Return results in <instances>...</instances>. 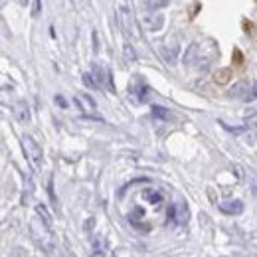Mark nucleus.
Listing matches in <instances>:
<instances>
[{"label":"nucleus","mask_w":257,"mask_h":257,"mask_svg":"<svg viewBox=\"0 0 257 257\" xmlns=\"http://www.w3.org/2000/svg\"><path fill=\"white\" fill-rule=\"evenodd\" d=\"M168 218H170L174 224H178V225L188 224V220H190V212H188V206H186V204H182V202H176V204H172V206L168 208Z\"/></svg>","instance_id":"7ed1b4c3"},{"label":"nucleus","mask_w":257,"mask_h":257,"mask_svg":"<svg viewBox=\"0 0 257 257\" xmlns=\"http://www.w3.org/2000/svg\"><path fill=\"white\" fill-rule=\"evenodd\" d=\"M36 214L44 220V224L48 225V227L52 225V216H50V212H48V208L44 204H36Z\"/></svg>","instance_id":"1a4fd4ad"},{"label":"nucleus","mask_w":257,"mask_h":257,"mask_svg":"<svg viewBox=\"0 0 257 257\" xmlns=\"http://www.w3.org/2000/svg\"><path fill=\"white\" fill-rule=\"evenodd\" d=\"M14 115L20 123H28L30 121V109H28V103L26 101H18L14 105Z\"/></svg>","instance_id":"0eeeda50"},{"label":"nucleus","mask_w":257,"mask_h":257,"mask_svg":"<svg viewBox=\"0 0 257 257\" xmlns=\"http://www.w3.org/2000/svg\"><path fill=\"white\" fill-rule=\"evenodd\" d=\"M229 97L233 99H241V101H253L257 99V85L253 81H237L231 89H229Z\"/></svg>","instance_id":"f03ea898"},{"label":"nucleus","mask_w":257,"mask_h":257,"mask_svg":"<svg viewBox=\"0 0 257 257\" xmlns=\"http://www.w3.org/2000/svg\"><path fill=\"white\" fill-rule=\"evenodd\" d=\"M93 75H95V79L99 81V85H105V81H107V85H109V89L113 91V81H111V73L105 69V67H101V65L93 64Z\"/></svg>","instance_id":"423d86ee"},{"label":"nucleus","mask_w":257,"mask_h":257,"mask_svg":"<svg viewBox=\"0 0 257 257\" xmlns=\"http://www.w3.org/2000/svg\"><path fill=\"white\" fill-rule=\"evenodd\" d=\"M117 18H119L121 28H123L128 36H133V16H131V10H128L127 4H121V6L117 8Z\"/></svg>","instance_id":"20e7f679"},{"label":"nucleus","mask_w":257,"mask_h":257,"mask_svg":"<svg viewBox=\"0 0 257 257\" xmlns=\"http://www.w3.org/2000/svg\"><path fill=\"white\" fill-rule=\"evenodd\" d=\"M143 4L149 12H157V10H161L168 4V0H143Z\"/></svg>","instance_id":"6e6552de"},{"label":"nucleus","mask_w":257,"mask_h":257,"mask_svg":"<svg viewBox=\"0 0 257 257\" xmlns=\"http://www.w3.org/2000/svg\"><path fill=\"white\" fill-rule=\"evenodd\" d=\"M40 12V0H34V16Z\"/></svg>","instance_id":"dca6fc26"},{"label":"nucleus","mask_w":257,"mask_h":257,"mask_svg":"<svg viewBox=\"0 0 257 257\" xmlns=\"http://www.w3.org/2000/svg\"><path fill=\"white\" fill-rule=\"evenodd\" d=\"M83 83H85L89 89H99V81L95 79L93 73H83Z\"/></svg>","instance_id":"9d476101"},{"label":"nucleus","mask_w":257,"mask_h":257,"mask_svg":"<svg viewBox=\"0 0 257 257\" xmlns=\"http://www.w3.org/2000/svg\"><path fill=\"white\" fill-rule=\"evenodd\" d=\"M220 210L227 216H239L243 212V202L241 200H227L220 204Z\"/></svg>","instance_id":"39448f33"},{"label":"nucleus","mask_w":257,"mask_h":257,"mask_svg":"<svg viewBox=\"0 0 257 257\" xmlns=\"http://www.w3.org/2000/svg\"><path fill=\"white\" fill-rule=\"evenodd\" d=\"M247 125L257 128V115H253V117H249V119H247Z\"/></svg>","instance_id":"2eb2a0df"},{"label":"nucleus","mask_w":257,"mask_h":257,"mask_svg":"<svg viewBox=\"0 0 257 257\" xmlns=\"http://www.w3.org/2000/svg\"><path fill=\"white\" fill-rule=\"evenodd\" d=\"M125 54H127V58L131 60V62H133V60H137V58H135V52L131 50V46H125Z\"/></svg>","instance_id":"4468645a"},{"label":"nucleus","mask_w":257,"mask_h":257,"mask_svg":"<svg viewBox=\"0 0 257 257\" xmlns=\"http://www.w3.org/2000/svg\"><path fill=\"white\" fill-rule=\"evenodd\" d=\"M151 204H161L162 202V196L157 190H145V194H143Z\"/></svg>","instance_id":"9b49d317"},{"label":"nucleus","mask_w":257,"mask_h":257,"mask_svg":"<svg viewBox=\"0 0 257 257\" xmlns=\"http://www.w3.org/2000/svg\"><path fill=\"white\" fill-rule=\"evenodd\" d=\"M153 113H155V115H159V117H162V119H166V117H168V111H164L162 107H153Z\"/></svg>","instance_id":"f8f14e48"},{"label":"nucleus","mask_w":257,"mask_h":257,"mask_svg":"<svg viewBox=\"0 0 257 257\" xmlns=\"http://www.w3.org/2000/svg\"><path fill=\"white\" fill-rule=\"evenodd\" d=\"M56 103H58V105H60L62 109H67V101H65V99L62 95H56Z\"/></svg>","instance_id":"ddd939ff"},{"label":"nucleus","mask_w":257,"mask_h":257,"mask_svg":"<svg viewBox=\"0 0 257 257\" xmlns=\"http://www.w3.org/2000/svg\"><path fill=\"white\" fill-rule=\"evenodd\" d=\"M22 149H24L26 161L30 162V166H32L34 170H40V166L44 162V153H42V147L34 141V137L22 135Z\"/></svg>","instance_id":"f257e3e1"}]
</instances>
